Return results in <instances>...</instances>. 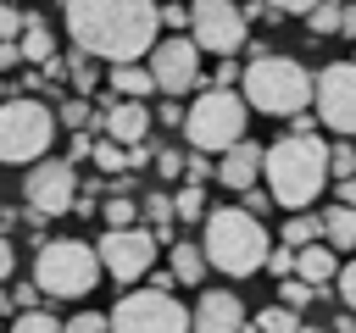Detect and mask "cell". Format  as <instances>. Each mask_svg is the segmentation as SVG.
Returning <instances> with one entry per match:
<instances>
[{
    "mask_svg": "<svg viewBox=\"0 0 356 333\" xmlns=\"http://www.w3.org/2000/svg\"><path fill=\"white\" fill-rule=\"evenodd\" d=\"M78 56L89 61H111V67H128V61H145L150 44L161 39L156 28V6H139V0H72L61 11Z\"/></svg>",
    "mask_w": 356,
    "mask_h": 333,
    "instance_id": "cell-1",
    "label": "cell"
},
{
    "mask_svg": "<svg viewBox=\"0 0 356 333\" xmlns=\"http://www.w3.org/2000/svg\"><path fill=\"white\" fill-rule=\"evenodd\" d=\"M261 178H267V200H273V205L306 211V205H317V194L328 189V144H323L317 133H306V139L284 133V139H273V144L261 150Z\"/></svg>",
    "mask_w": 356,
    "mask_h": 333,
    "instance_id": "cell-2",
    "label": "cell"
},
{
    "mask_svg": "<svg viewBox=\"0 0 356 333\" xmlns=\"http://www.w3.org/2000/svg\"><path fill=\"white\" fill-rule=\"evenodd\" d=\"M206 222V233H200V261H206V272L217 266L222 278H250V272H261V261H267V228L256 222V216H245V211H228V205H217V211H206L200 216Z\"/></svg>",
    "mask_w": 356,
    "mask_h": 333,
    "instance_id": "cell-3",
    "label": "cell"
},
{
    "mask_svg": "<svg viewBox=\"0 0 356 333\" xmlns=\"http://www.w3.org/2000/svg\"><path fill=\"white\" fill-rule=\"evenodd\" d=\"M245 111H267V117H300L306 100H312V72L295 61V56H261V61H245L239 67V89Z\"/></svg>",
    "mask_w": 356,
    "mask_h": 333,
    "instance_id": "cell-4",
    "label": "cell"
},
{
    "mask_svg": "<svg viewBox=\"0 0 356 333\" xmlns=\"http://www.w3.org/2000/svg\"><path fill=\"white\" fill-rule=\"evenodd\" d=\"M33 294H50V300H83L95 294L100 283V261L83 239H44L33 250Z\"/></svg>",
    "mask_w": 356,
    "mask_h": 333,
    "instance_id": "cell-5",
    "label": "cell"
},
{
    "mask_svg": "<svg viewBox=\"0 0 356 333\" xmlns=\"http://www.w3.org/2000/svg\"><path fill=\"white\" fill-rule=\"evenodd\" d=\"M245 122H250V111L234 89H200L184 111V139L195 155H222L228 144L245 139Z\"/></svg>",
    "mask_w": 356,
    "mask_h": 333,
    "instance_id": "cell-6",
    "label": "cell"
},
{
    "mask_svg": "<svg viewBox=\"0 0 356 333\" xmlns=\"http://www.w3.org/2000/svg\"><path fill=\"white\" fill-rule=\"evenodd\" d=\"M56 144V111L44 100H0V161L6 166H33Z\"/></svg>",
    "mask_w": 356,
    "mask_h": 333,
    "instance_id": "cell-7",
    "label": "cell"
},
{
    "mask_svg": "<svg viewBox=\"0 0 356 333\" xmlns=\"http://www.w3.org/2000/svg\"><path fill=\"white\" fill-rule=\"evenodd\" d=\"M106 333H189V311L161 289H128L106 316Z\"/></svg>",
    "mask_w": 356,
    "mask_h": 333,
    "instance_id": "cell-8",
    "label": "cell"
},
{
    "mask_svg": "<svg viewBox=\"0 0 356 333\" xmlns=\"http://www.w3.org/2000/svg\"><path fill=\"white\" fill-rule=\"evenodd\" d=\"M184 39L206 56H217V61H234L239 50H245V39H250V28H245V17H239V6H228V0H200V6H189V28H184Z\"/></svg>",
    "mask_w": 356,
    "mask_h": 333,
    "instance_id": "cell-9",
    "label": "cell"
},
{
    "mask_svg": "<svg viewBox=\"0 0 356 333\" xmlns=\"http://www.w3.org/2000/svg\"><path fill=\"white\" fill-rule=\"evenodd\" d=\"M22 194H28V211H22V216H28L33 228L50 222V216H67V211H72V194H78V166H67L61 155H44V161L28 166Z\"/></svg>",
    "mask_w": 356,
    "mask_h": 333,
    "instance_id": "cell-10",
    "label": "cell"
},
{
    "mask_svg": "<svg viewBox=\"0 0 356 333\" xmlns=\"http://www.w3.org/2000/svg\"><path fill=\"white\" fill-rule=\"evenodd\" d=\"M145 72H150V89H161L167 100L195 94L200 89V50L184 33H161L150 44V56H145Z\"/></svg>",
    "mask_w": 356,
    "mask_h": 333,
    "instance_id": "cell-11",
    "label": "cell"
},
{
    "mask_svg": "<svg viewBox=\"0 0 356 333\" xmlns=\"http://www.w3.org/2000/svg\"><path fill=\"white\" fill-rule=\"evenodd\" d=\"M312 105H317V122L339 139L356 133V67L350 61H328L317 78H312Z\"/></svg>",
    "mask_w": 356,
    "mask_h": 333,
    "instance_id": "cell-12",
    "label": "cell"
},
{
    "mask_svg": "<svg viewBox=\"0 0 356 333\" xmlns=\"http://www.w3.org/2000/svg\"><path fill=\"white\" fill-rule=\"evenodd\" d=\"M95 261H100V278H117V283H139L150 266H156V233L150 228H122V233H100L95 244Z\"/></svg>",
    "mask_w": 356,
    "mask_h": 333,
    "instance_id": "cell-13",
    "label": "cell"
},
{
    "mask_svg": "<svg viewBox=\"0 0 356 333\" xmlns=\"http://www.w3.org/2000/svg\"><path fill=\"white\" fill-rule=\"evenodd\" d=\"M250 316H245V300L234 289H206L189 311V333H239Z\"/></svg>",
    "mask_w": 356,
    "mask_h": 333,
    "instance_id": "cell-14",
    "label": "cell"
},
{
    "mask_svg": "<svg viewBox=\"0 0 356 333\" xmlns=\"http://www.w3.org/2000/svg\"><path fill=\"white\" fill-rule=\"evenodd\" d=\"M256 178H261V144H256V139H239V144H228V150L211 161V183H222V189H234V194L256 189Z\"/></svg>",
    "mask_w": 356,
    "mask_h": 333,
    "instance_id": "cell-15",
    "label": "cell"
},
{
    "mask_svg": "<svg viewBox=\"0 0 356 333\" xmlns=\"http://www.w3.org/2000/svg\"><path fill=\"white\" fill-rule=\"evenodd\" d=\"M100 128H106V139L117 144V150H134V144H145L150 139V105H134V100H111L106 105V117H100Z\"/></svg>",
    "mask_w": 356,
    "mask_h": 333,
    "instance_id": "cell-16",
    "label": "cell"
},
{
    "mask_svg": "<svg viewBox=\"0 0 356 333\" xmlns=\"http://www.w3.org/2000/svg\"><path fill=\"white\" fill-rule=\"evenodd\" d=\"M17 56L28 61V72H39L44 61H56V33L44 28L39 11H22V28H17Z\"/></svg>",
    "mask_w": 356,
    "mask_h": 333,
    "instance_id": "cell-17",
    "label": "cell"
},
{
    "mask_svg": "<svg viewBox=\"0 0 356 333\" xmlns=\"http://www.w3.org/2000/svg\"><path fill=\"white\" fill-rule=\"evenodd\" d=\"M334 272H339V255H334V250H323V244L295 250V283H306L312 294H317L323 283H334Z\"/></svg>",
    "mask_w": 356,
    "mask_h": 333,
    "instance_id": "cell-18",
    "label": "cell"
},
{
    "mask_svg": "<svg viewBox=\"0 0 356 333\" xmlns=\"http://www.w3.org/2000/svg\"><path fill=\"white\" fill-rule=\"evenodd\" d=\"M317 228H323V250H334V255H345V250L356 244V211H350V205L317 211Z\"/></svg>",
    "mask_w": 356,
    "mask_h": 333,
    "instance_id": "cell-19",
    "label": "cell"
},
{
    "mask_svg": "<svg viewBox=\"0 0 356 333\" xmlns=\"http://www.w3.org/2000/svg\"><path fill=\"white\" fill-rule=\"evenodd\" d=\"M111 78V100H134V105H145L156 89H150V72H145V61H128V67H111L106 72Z\"/></svg>",
    "mask_w": 356,
    "mask_h": 333,
    "instance_id": "cell-20",
    "label": "cell"
},
{
    "mask_svg": "<svg viewBox=\"0 0 356 333\" xmlns=\"http://www.w3.org/2000/svg\"><path fill=\"white\" fill-rule=\"evenodd\" d=\"M167 261H172V266H167V278H172V283H189V289H195V283H206V261H200V250H195L189 239H178V244L167 250Z\"/></svg>",
    "mask_w": 356,
    "mask_h": 333,
    "instance_id": "cell-21",
    "label": "cell"
},
{
    "mask_svg": "<svg viewBox=\"0 0 356 333\" xmlns=\"http://www.w3.org/2000/svg\"><path fill=\"white\" fill-rule=\"evenodd\" d=\"M56 128H72V133H95V128H100V105L72 94V100H61V105H56Z\"/></svg>",
    "mask_w": 356,
    "mask_h": 333,
    "instance_id": "cell-22",
    "label": "cell"
},
{
    "mask_svg": "<svg viewBox=\"0 0 356 333\" xmlns=\"http://www.w3.org/2000/svg\"><path fill=\"white\" fill-rule=\"evenodd\" d=\"M284 250H306V244H323V228H317V211H295L289 222H284V239H278Z\"/></svg>",
    "mask_w": 356,
    "mask_h": 333,
    "instance_id": "cell-23",
    "label": "cell"
},
{
    "mask_svg": "<svg viewBox=\"0 0 356 333\" xmlns=\"http://www.w3.org/2000/svg\"><path fill=\"white\" fill-rule=\"evenodd\" d=\"M167 200H172L178 222H200L206 216V189H195V183H178V194H167Z\"/></svg>",
    "mask_w": 356,
    "mask_h": 333,
    "instance_id": "cell-24",
    "label": "cell"
},
{
    "mask_svg": "<svg viewBox=\"0 0 356 333\" xmlns=\"http://www.w3.org/2000/svg\"><path fill=\"white\" fill-rule=\"evenodd\" d=\"M95 216H106V233H122V228H139V211H134V200L128 194H111Z\"/></svg>",
    "mask_w": 356,
    "mask_h": 333,
    "instance_id": "cell-25",
    "label": "cell"
},
{
    "mask_svg": "<svg viewBox=\"0 0 356 333\" xmlns=\"http://www.w3.org/2000/svg\"><path fill=\"white\" fill-rule=\"evenodd\" d=\"M61 78H72V83H78V100H89V94H95V83H100L95 61H89V56H78V50H72V61H61Z\"/></svg>",
    "mask_w": 356,
    "mask_h": 333,
    "instance_id": "cell-26",
    "label": "cell"
},
{
    "mask_svg": "<svg viewBox=\"0 0 356 333\" xmlns=\"http://www.w3.org/2000/svg\"><path fill=\"white\" fill-rule=\"evenodd\" d=\"M89 161H95L100 172H111V178H122V172H128V150H117L111 139H89Z\"/></svg>",
    "mask_w": 356,
    "mask_h": 333,
    "instance_id": "cell-27",
    "label": "cell"
},
{
    "mask_svg": "<svg viewBox=\"0 0 356 333\" xmlns=\"http://www.w3.org/2000/svg\"><path fill=\"white\" fill-rule=\"evenodd\" d=\"M250 327H256V333H300V316H295V311H284V305H261Z\"/></svg>",
    "mask_w": 356,
    "mask_h": 333,
    "instance_id": "cell-28",
    "label": "cell"
},
{
    "mask_svg": "<svg viewBox=\"0 0 356 333\" xmlns=\"http://www.w3.org/2000/svg\"><path fill=\"white\" fill-rule=\"evenodd\" d=\"M145 222H150V233H156V244L172 233V200L167 194H145Z\"/></svg>",
    "mask_w": 356,
    "mask_h": 333,
    "instance_id": "cell-29",
    "label": "cell"
},
{
    "mask_svg": "<svg viewBox=\"0 0 356 333\" xmlns=\"http://www.w3.org/2000/svg\"><path fill=\"white\" fill-rule=\"evenodd\" d=\"M328 178H334V183H350V178H356V150H350V139L328 144Z\"/></svg>",
    "mask_w": 356,
    "mask_h": 333,
    "instance_id": "cell-30",
    "label": "cell"
},
{
    "mask_svg": "<svg viewBox=\"0 0 356 333\" xmlns=\"http://www.w3.org/2000/svg\"><path fill=\"white\" fill-rule=\"evenodd\" d=\"M300 17H306V28H312V39L339 33V6H300Z\"/></svg>",
    "mask_w": 356,
    "mask_h": 333,
    "instance_id": "cell-31",
    "label": "cell"
},
{
    "mask_svg": "<svg viewBox=\"0 0 356 333\" xmlns=\"http://www.w3.org/2000/svg\"><path fill=\"white\" fill-rule=\"evenodd\" d=\"M11 333H61V316H50V311H17Z\"/></svg>",
    "mask_w": 356,
    "mask_h": 333,
    "instance_id": "cell-32",
    "label": "cell"
},
{
    "mask_svg": "<svg viewBox=\"0 0 356 333\" xmlns=\"http://www.w3.org/2000/svg\"><path fill=\"white\" fill-rule=\"evenodd\" d=\"M278 300H284V311H295V316H300V311H306V305H312L317 294H312L306 283H295V278H284V283H278Z\"/></svg>",
    "mask_w": 356,
    "mask_h": 333,
    "instance_id": "cell-33",
    "label": "cell"
},
{
    "mask_svg": "<svg viewBox=\"0 0 356 333\" xmlns=\"http://www.w3.org/2000/svg\"><path fill=\"white\" fill-rule=\"evenodd\" d=\"M184 183L206 189V183H211V155H195V150H189V155H184Z\"/></svg>",
    "mask_w": 356,
    "mask_h": 333,
    "instance_id": "cell-34",
    "label": "cell"
},
{
    "mask_svg": "<svg viewBox=\"0 0 356 333\" xmlns=\"http://www.w3.org/2000/svg\"><path fill=\"white\" fill-rule=\"evenodd\" d=\"M261 266H267V272H273V278H278V283H284V278H295V250H284V244H273V250H267V261H261Z\"/></svg>",
    "mask_w": 356,
    "mask_h": 333,
    "instance_id": "cell-35",
    "label": "cell"
},
{
    "mask_svg": "<svg viewBox=\"0 0 356 333\" xmlns=\"http://www.w3.org/2000/svg\"><path fill=\"white\" fill-rule=\"evenodd\" d=\"M334 294H339V305H356V266H350V261H339V272H334Z\"/></svg>",
    "mask_w": 356,
    "mask_h": 333,
    "instance_id": "cell-36",
    "label": "cell"
},
{
    "mask_svg": "<svg viewBox=\"0 0 356 333\" xmlns=\"http://www.w3.org/2000/svg\"><path fill=\"white\" fill-rule=\"evenodd\" d=\"M61 333H106V316L100 311H78V316L61 322Z\"/></svg>",
    "mask_w": 356,
    "mask_h": 333,
    "instance_id": "cell-37",
    "label": "cell"
},
{
    "mask_svg": "<svg viewBox=\"0 0 356 333\" xmlns=\"http://www.w3.org/2000/svg\"><path fill=\"white\" fill-rule=\"evenodd\" d=\"M17 28H22V11L0 0V44H17Z\"/></svg>",
    "mask_w": 356,
    "mask_h": 333,
    "instance_id": "cell-38",
    "label": "cell"
},
{
    "mask_svg": "<svg viewBox=\"0 0 356 333\" xmlns=\"http://www.w3.org/2000/svg\"><path fill=\"white\" fill-rule=\"evenodd\" d=\"M150 122H161V128H178V122H184V105H178V100H161V105L150 111Z\"/></svg>",
    "mask_w": 356,
    "mask_h": 333,
    "instance_id": "cell-39",
    "label": "cell"
},
{
    "mask_svg": "<svg viewBox=\"0 0 356 333\" xmlns=\"http://www.w3.org/2000/svg\"><path fill=\"white\" fill-rule=\"evenodd\" d=\"M150 161H156V172H161V178H178V172H184V155H178V150H156Z\"/></svg>",
    "mask_w": 356,
    "mask_h": 333,
    "instance_id": "cell-40",
    "label": "cell"
},
{
    "mask_svg": "<svg viewBox=\"0 0 356 333\" xmlns=\"http://www.w3.org/2000/svg\"><path fill=\"white\" fill-rule=\"evenodd\" d=\"M239 211H245V216H256V222H261V211H273V200H267V194H261V189H245V205H239Z\"/></svg>",
    "mask_w": 356,
    "mask_h": 333,
    "instance_id": "cell-41",
    "label": "cell"
},
{
    "mask_svg": "<svg viewBox=\"0 0 356 333\" xmlns=\"http://www.w3.org/2000/svg\"><path fill=\"white\" fill-rule=\"evenodd\" d=\"M239 83V61H217V83L211 89H234Z\"/></svg>",
    "mask_w": 356,
    "mask_h": 333,
    "instance_id": "cell-42",
    "label": "cell"
},
{
    "mask_svg": "<svg viewBox=\"0 0 356 333\" xmlns=\"http://www.w3.org/2000/svg\"><path fill=\"white\" fill-rule=\"evenodd\" d=\"M11 272H17V250H11V239H0V289H6Z\"/></svg>",
    "mask_w": 356,
    "mask_h": 333,
    "instance_id": "cell-43",
    "label": "cell"
},
{
    "mask_svg": "<svg viewBox=\"0 0 356 333\" xmlns=\"http://www.w3.org/2000/svg\"><path fill=\"white\" fill-rule=\"evenodd\" d=\"M6 300H11V305H22V311H39V305H33V300H39V294H33V283H17V294H6Z\"/></svg>",
    "mask_w": 356,
    "mask_h": 333,
    "instance_id": "cell-44",
    "label": "cell"
},
{
    "mask_svg": "<svg viewBox=\"0 0 356 333\" xmlns=\"http://www.w3.org/2000/svg\"><path fill=\"white\" fill-rule=\"evenodd\" d=\"M339 33L356 39V6H339Z\"/></svg>",
    "mask_w": 356,
    "mask_h": 333,
    "instance_id": "cell-45",
    "label": "cell"
},
{
    "mask_svg": "<svg viewBox=\"0 0 356 333\" xmlns=\"http://www.w3.org/2000/svg\"><path fill=\"white\" fill-rule=\"evenodd\" d=\"M11 67H22V56H17V44H0V72H11Z\"/></svg>",
    "mask_w": 356,
    "mask_h": 333,
    "instance_id": "cell-46",
    "label": "cell"
},
{
    "mask_svg": "<svg viewBox=\"0 0 356 333\" xmlns=\"http://www.w3.org/2000/svg\"><path fill=\"white\" fill-rule=\"evenodd\" d=\"M334 333H356V322H350V316H339V322H334Z\"/></svg>",
    "mask_w": 356,
    "mask_h": 333,
    "instance_id": "cell-47",
    "label": "cell"
},
{
    "mask_svg": "<svg viewBox=\"0 0 356 333\" xmlns=\"http://www.w3.org/2000/svg\"><path fill=\"white\" fill-rule=\"evenodd\" d=\"M0 100H11V78H0Z\"/></svg>",
    "mask_w": 356,
    "mask_h": 333,
    "instance_id": "cell-48",
    "label": "cell"
},
{
    "mask_svg": "<svg viewBox=\"0 0 356 333\" xmlns=\"http://www.w3.org/2000/svg\"><path fill=\"white\" fill-rule=\"evenodd\" d=\"M6 311H11V300H6V289H0V316H6Z\"/></svg>",
    "mask_w": 356,
    "mask_h": 333,
    "instance_id": "cell-49",
    "label": "cell"
},
{
    "mask_svg": "<svg viewBox=\"0 0 356 333\" xmlns=\"http://www.w3.org/2000/svg\"><path fill=\"white\" fill-rule=\"evenodd\" d=\"M239 333H256V327H250V322H245V327H239Z\"/></svg>",
    "mask_w": 356,
    "mask_h": 333,
    "instance_id": "cell-50",
    "label": "cell"
}]
</instances>
